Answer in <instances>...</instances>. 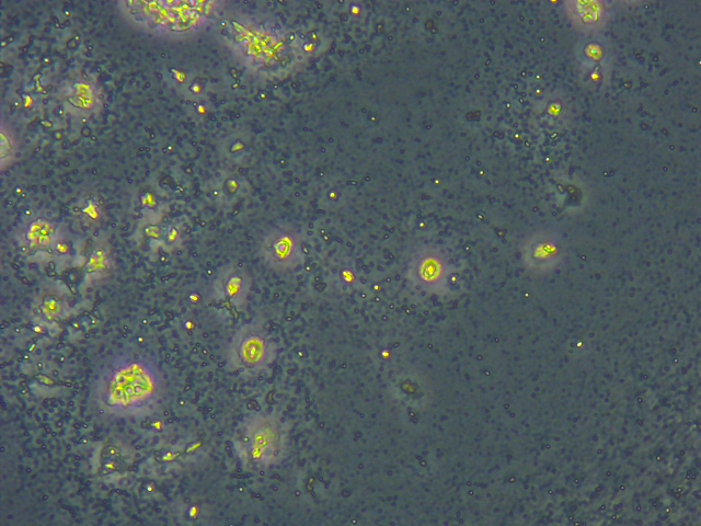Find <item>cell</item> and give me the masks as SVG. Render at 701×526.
Wrapping results in <instances>:
<instances>
[{
  "instance_id": "1",
  "label": "cell",
  "mask_w": 701,
  "mask_h": 526,
  "mask_svg": "<svg viewBox=\"0 0 701 526\" xmlns=\"http://www.w3.org/2000/svg\"><path fill=\"white\" fill-rule=\"evenodd\" d=\"M164 384L156 365L135 353H120L102 364L94 383L97 405L107 415L141 418L154 413Z\"/></svg>"
},
{
  "instance_id": "5",
  "label": "cell",
  "mask_w": 701,
  "mask_h": 526,
  "mask_svg": "<svg viewBox=\"0 0 701 526\" xmlns=\"http://www.w3.org/2000/svg\"><path fill=\"white\" fill-rule=\"evenodd\" d=\"M409 279L416 287L431 294H443L448 289L451 277V263L438 248L424 247L413 256Z\"/></svg>"
},
{
  "instance_id": "6",
  "label": "cell",
  "mask_w": 701,
  "mask_h": 526,
  "mask_svg": "<svg viewBox=\"0 0 701 526\" xmlns=\"http://www.w3.org/2000/svg\"><path fill=\"white\" fill-rule=\"evenodd\" d=\"M261 254L267 265L275 271H291L304 260L300 235L292 228H275L264 238Z\"/></svg>"
},
{
  "instance_id": "2",
  "label": "cell",
  "mask_w": 701,
  "mask_h": 526,
  "mask_svg": "<svg viewBox=\"0 0 701 526\" xmlns=\"http://www.w3.org/2000/svg\"><path fill=\"white\" fill-rule=\"evenodd\" d=\"M200 3L121 2L133 24L159 33H182L199 28L206 19Z\"/></svg>"
},
{
  "instance_id": "13",
  "label": "cell",
  "mask_w": 701,
  "mask_h": 526,
  "mask_svg": "<svg viewBox=\"0 0 701 526\" xmlns=\"http://www.w3.org/2000/svg\"><path fill=\"white\" fill-rule=\"evenodd\" d=\"M0 140H2L0 141V157H2L0 158V163H2V167L5 168L15 157L16 144L13 135L5 130L4 125L2 127Z\"/></svg>"
},
{
  "instance_id": "9",
  "label": "cell",
  "mask_w": 701,
  "mask_h": 526,
  "mask_svg": "<svg viewBox=\"0 0 701 526\" xmlns=\"http://www.w3.org/2000/svg\"><path fill=\"white\" fill-rule=\"evenodd\" d=\"M218 283L225 300L237 306L245 302L250 289V280L245 272H225Z\"/></svg>"
},
{
  "instance_id": "10",
  "label": "cell",
  "mask_w": 701,
  "mask_h": 526,
  "mask_svg": "<svg viewBox=\"0 0 701 526\" xmlns=\"http://www.w3.org/2000/svg\"><path fill=\"white\" fill-rule=\"evenodd\" d=\"M54 237L53 224L43 219L30 223L24 234L26 247L33 251L49 249L54 243Z\"/></svg>"
},
{
  "instance_id": "8",
  "label": "cell",
  "mask_w": 701,
  "mask_h": 526,
  "mask_svg": "<svg viewBox=\"0 0 701 526\" xmlns=\"http://www.w3.org/2000/svg\"><path fill=\"white\" fill-rule=\"evenodd\" d=\"M566 11L572 25L580 31L592 32L605 25L607 15L603 3L574 0L566 3Z\"/></svg>"
},
{
  "instance_id": "11",
  "label": "cell",
  "mask_w": 701,
  "mask_h": 526,
  "mask_svg": "<svg viewBox=\"0 0 701 526\" xmlns=\"http://www.w3.org/2000/svg\"><path fill=\"white\" fill-rule=\"evenodd\" d=\"M66 304L59 296L45 295L34 307L36 317L43 323L52 324L66 314Z\"/></svg>"
},
{
  "instance_id": "3",
  "label": "cell",
  "mask_w": 701,
  "mask_h": 526,
  "mask_svg": "<svg viewBox=\"0 0 701 526\" xmlns=\"http://www.w3.org/2000/svg\"><path fill=\"white\" fill-rule=\"evenodd\" d=\"M285 450L282 423L272 415L250 417L239 436V451L246 465L266 468L278 463Z\"/></svg>"
},
{
  "instance_id": "4",
  "label": "cell",
  "mask_w": 701,
  "mask_h": 526,
  "mask_svg": "<svg viewBox=\"0 0 701 526\" xmlns=\"http://www.w3.org/2000/svg\"><path fill=\"white\" fill-rule=\"evenodd\" d=\"M274 357L272 342L258 325L240 328L229 347V363L238 371L256 373L266 369Z\"/></svg>"
},
{
  "instance_id": "7",
  "label": "cell",
  "mask_w": 701,
  "mask_h": 526,
  "mask_svg": "<svg viewBox=\"0 0 701 526\" xmlns=\"http://www.w3.org/2000/svg\"><path fill=\"white\" fill-rule=\"evenodd\" d=\"M562 255L561 238L553 232H537L526 240L523 259L528 268L546 270L553 268Z\"/></svg>"
},
{
  "instance_id": "12",
  "label": "cell",
  "mask_w": 701,
  "mask_h": 526,
  "mask_svg": "<svg viewBox=\"0 0 701 526\" xmlns=\"http://www.w3.org/2000/svg\"><path fill=\"white\" fill-rule=\"evenodd\" d=\"M109 267V254L106 249H96L88 258L86 269L90 276H98Z\"/></svg>"
}]
</instances>
